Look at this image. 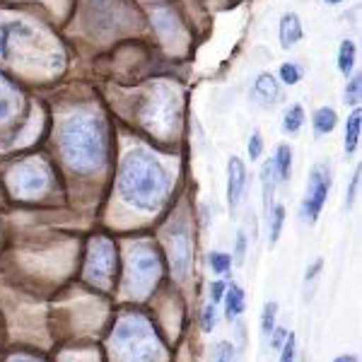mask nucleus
Instances as JSON below:
<instances>
[{"mask_svg": "<svg viewBox=\"0 0 362 362\" xmlns=\"http://www.w3.org/2000/svg\"><path fill=\"white\" fill-rule=\"evenodd\" d=\"M268 215H271V244H278L280 232H283V225H285V206L278 203V206H273V210Z\"/></svg>", "mask_w": 362, "mask_h": 362, "instance_id": "21", "label": "nucleus"}, {"mask_svg": "<svg viewBox=\"0 0 362 362\" xmlns=\"http://www.w3.org/2000/svg\"><path fill=\"white\" fill-rule=\"evenodd\" d=\"M32 37V27L27 22L20 20H10L0 25V56L8 58L10 54H15V49L20 44H25Z\"/></svg>", "mask_w": 362, "mask_h": 362, "instance_id": "9", "label": "nucleus"}, {"mask_svg": "<svg viewBox=\"0 0 362 362\" xmlns=\"http://www.w3.org/2000/svg\"><path fill=\"white\" fill-rule=\"evenodd\" d=\"M116 271V249L109 242H97L90 251V259H87V273L92 280L104 283L114 276Z\"/></svg>", "mask_w": 362, "mask_h": 362, "instance_id": "6", "label": "nucleus"}, {"mask_svg": "<svg viewBox=\"0 0 362 362\" xmlns=\"http://www.w3.org/2000/svg\"><path fill=\"white\" fill-rule=\"evenodd\" d=\"M360 90H362V80H360V73H358V75H353V78H350V83L346 87V104H350V107H358Z\"/></svg>", "mask_w": 362, "mask_h": 362, "instance_id": "25", "label": "nucleus"}, {"mask_svg": "<svg viewBox=\"0 0 362 362\" xmlns=\"http://www.w3.org/2000/svg\"><path fill=\"white\" fill-rule=\"evenodd\" d=\"M336 66L341 70L343 75H350L355 68V44L350 39H343L341 46H338V54H336Z\"/></svg>", "mask_w": 362, "mask_h": 362, "instance_id": "20", "label": "nucleus"}, {"mask_svg": "<svg viewBox=\"0 0 362 362\" xmlns=\"http://www.w3.org/2000/svg\"><path fill=\"white\" fill-rule=\"evenodd\" d=\"M210 268H213L218 276H225L232 268V256L223 254V251H213V254H210Z\"/></svg>", "mask_w": 362, "mask_h": 362, "instance_id": "23", "label": "nucleus"}, {"mask_svg": "<svg viewBox=\"0 0 362 362\" xmlns=\"http://www.w3.org/2000/svg\"><path fill=\"white\" fill-rule=\"evenodd\" d=\"M261 189H264V213L268 215L273 208V191H276V172H273V165L271 160L266 162L264 167H261Z\"/></svg>", "mask_w": 362, "mask_h": 362, "instance_id": "18", "label": "nucleus"}, {"mask_svg": "<svg viewBox=\"0 0 362 362\" xmlns=\"http://www.w3.org/2000/svg\"><path fill=\"white\" fill-rule=\"evenodd\" d=\"M225 317L227 319H237L239 314L244 312V302H247V295H244V290L239 288V285H232V288L225 290Z\"/></svg>", "mask_w": 362, "mask_h": 362, "instance_id": "16", "label": "nucleus"}, {"mask_svg": "<svg viewBox=\"0 0 362 362\" xmlns=\"http://www.w3.org/2000/svg\"><path fill=\"white\" fill-rule=\"evenodd\" d=\"M261 153H264V138L256 131V133H251V138H249V157L251 160H259Z\"/></svg>", "mask_w": 362, "mask_h": 362, "instance_id": "26", "label": "nucleus"}, {"mask_svg": "<svg viewBox=\"0 0 362 362\" xmlns=\"http://www.w3.org/2000/svg\"><path fill=\"white\" fill-rule=\"evenodd\" d=\"M307 121V114H305V107L302 104H293V107L285 112L283 116V128L285 133H290V136H295V133L302 131V126H305Z\"/></svg>", "mask_w": 362, "mask_h": 362, "instance_id": "19", "label": "nucleus"}, {"mask_svg": "<svg viewBox=\"0 0 362 362\" xmlns=\"http://www.w3.org/2000/svg\"><path fill=\"white\" fill-rule=\"evenodd\" d=\"M251 97L259 107H276L278 99H280V85L276 80V75L271 73H259L254 80V87H251Z\"/></svg>", "mask_w": 362, "mask_h": 362, "instance_id": "11", "label": "nucleus"}, {"mask_svg": "<svg viewBox=\"0 0 362 362\" xmlns=\"http://www.w3.org/2000/svg\"><path fill=\"white\" fill-rule=\"evenodd\" d=\"M271 336H273L271 338V341H273L271 346L276 348V350H280V348H283V343H285V338H288V331H285V329H273Z\"/></svg>", "mask_w": 362, "mask_h": 362, "instance_id": "33", "label": "nucleus"}, {"mask_svg": "<svg viewBox=\"0 0 362 362\" xmlns=\"http://www.w3.org/2000/svg\"><path fill=\"white\" fill-rule=\"evenodd\" d=\"M237 264H244V256H247V235L239 232L237 235Z\"/></svg>", "mask_w": 362, "mask_h": 362, "instance_id": "32", "label": "nucleus"}, {"mask_svg": "<svg viewBox=\"0 0 362 362\" xmlns=\"http://www.w3.org/2000/svg\"><path fill=\"white\" fill-rule=\"evenodd\" d=\"M244 186H247V167L239 157H230V165H227V203H230L232 213L242 203Z\"/></svg>", "mask_w": 362, "mask_h": 362, "instance_id": "10", "label": "nucleus"}, {"mask_svg": "<svg viewBox=\"0 0 362 362\" xmlns=\"http://www.w3.org/2000/svg\"><path fill=\"white\" fill-rule=\"evenodd\" d=\"M13 362H39V360H29V358H17V360H13Z\"/></svg>", "mask_w": 362, "mask_h": 362, "instance_id": "35", "label": "nucleus"}, {"mask_svg": "<svg viewBox=\"0 0 362 362\" xmlns=\"http://www.w3.org/2000/svg\"><path fill=\"white\" fill-rule=\"evenodd\" d=\"M225 290H227L225 280H215V283L210 285V300H213V305H220V302H223Z\"/></svg>", "mask_w": 362, "mask_h": 362, "instance_id": "30", "label": "nucleus"}, {"mask_svg": "<svg viewBox=\"0 0 362 362\" xmlns=\"http://www.w3.org/2000/svg\"><path fill=\"white\" fill-rule=\"evenodd\" d=\"M169 177L153 155L133 150L119 169V194L128 206L138 210H157L165 203Z\"/></svg>", "mask_w": 362, "mask_h": 362, "instance_id": "2", "label": "nucleus"}, {"mask_svg": "<svg viewBox=\"0 0 362 362\" xmlns=\"http://www.w3.org/2000/svg\"><path fill=\"white\" fill-rule=\"evenodd\" d=\"M326 5H338V3H343V0H324Z\"/></svg>", "mask_w": 362, "mask_h": 362, "instance_id": "36", "label": "nucleus"}, {"mask_svg": "<svg viewBox=\"0 0 362 362\" xmlns=\"http://www.w3.org/2000/svg\"><path fill=\"white\" fill-rule=\"evenodd\" d=\"M15 189L20 191L22 196H34L42 194L49 184V174L46 169L39 165V162H29V165H22L15 174Z\"/></svg>", "mask_w": 362, "mask_h": 362, "instance_id": "7", "label": "nucleus"}, {"mask_svg": "<svg viewBox=\"0 0 362 362\" xmlns=\"http://www.w3.org/2000/svg\"><path fill=\"white\" fill-rule=\"evenodd\" d=\"M167 254H169V261H172V268L179 278H186L189 273V266H191V247H189V235L186 230H174L169 232L167 237Z\"/></svg>", "mask_w": 362, "mask_h": 362, "instance_id": "8", "label": "nucleus"}, {"mask_svg": "<svg viewBox=\"0 0 362 362\" xmlns=\"http://www.w3.org/2000/svg\"><path fill=\"white\" fill-rule=\"evenodd\" d=\"M114 350L124 362H160L165 353L153 326L140 317H128L116 326Z\"/></svg>", "mask_w": 362, "mask_h": 362, "instance_id": "3", "label": "nucleus"}, {"mask_svg": "<svg viewBox=\"0 0 362 362\" xmlns=\"http://www.w3.org/2000/svg\"><path fill=\"white\" fill-rule=\"evenodd\" d=\"M278 75H280V80H283L285 85H297L302 80V68L300 66H295V63H283L278 70Z\"/></svg>", "mask_w": 362, "mask_h": 362, "instance_id": "24", "label": "nucleus"}, {"mask_svg": "<svg viewBox=\"0 0 362 362\" xmlns=\"http://www.w3.org/2000/svg\"><path fill=\"white\" fill-rule=\"evenodd\" d=\"M22 107H25V97H22V92L17 90L8 78L0 75V124L20 114Z\"/></svg>", "mask_w": 362, "mask_h": 362, "instance_id": "12", "label": "nucleus"}, {"mask_svg": "<svg viewBox=\"0 0 362 362\" xmlns=\"http://www.w3.org/2000/svg\"><path fill=\"white\" fill-rule=\"evenodd\" d=\"M276 317H278V305L276 302H266L264 312H261V331L266 336H271V331L276 329Z\"/></svg>", "mask_w": 362, "mask_h": 362, "instance_id": "22", "label": "nucleus"}, {"mask_svg": "<svg viewBox=\"0 0 362 362\" xmlns=\"http://www.w3.org/2000/svg\"><path fill=\"white\" fill-rule=\"evenodd\" d=\"M334 362H360V360L355 358V355H338Z\"/></svg>", "mask_w": 362, "mask_h": 362, "instance_id": "34", "label": "nucleus"}, {"mask_svg": "<svg viewBox=\"0 0 362 362\" xmlns=\"http://www.w3.org/2000/svg\"><path fill=\"white\" fill-rule=\"evenodd\" d=\"M295 336L288 334V338H285L283 348H280V362H295Z\"/></svg>", "mask_w": 362, "mask_h": 362, "instance_id": "27", "label": "nucleus"}, {"mask_svg": "<svg viewBox=\"0 0 362 362\" xmlns=\"http://www.w3.org/2000/svg\"><path fill=\"white\" fill-rule=\"evenodd\" d=\"M329 189H331V172L326 169L324 165H317L309 174V181H307V191H305V198H302V206H300V213L307 223H317L321 210L326 206V198H329Z\"/></svg>", "mask_w": 362, "mask_h": 362, "instance_id": "5", "label": "nucleus"}, {"mask_svg": "<svg viewBox=\"0 0 362 362\" xmlns=\"http://www.w3.org/2000/svg\"><path fill=\"white\" fill-rule=\"evenodd\" d=\"M302 37H305V29H302L300 15L285 13L283 17H280V22H278V42H280L283 49H293L295 44L302 42Z\"/></svg>", "mask_w": 362, "mask_h": 362, "instance_id": "13", "label": "nucleus"}, {"mask_svg": "<svg viewBox=\"0 0 362 362\" xmlns=\"http://www.w3.org/2000/svg\"><path fill=\"white\" fill-rule=\"evenodd\" d=\"M336 124H338V114H336V109H331V107H319L317 112H314V116H312L314 138H324V136H329V133L336 128Z\"/></svg>", "mask_w": 362, "mask_h": 362, "instance_id": "15", "label": "nucleus"}, {"mask_svg": "<svg viewBox=\"0 0 362 362\" xmlns=\"http://www.w3.org/2000/svg\"><path fill=\"white\" fill-rule=\"evenodd\" d=\"M201 326H203V331H206V334H210V331L215 329V305H208L206 309H203Z\"/></svg>", "mask_w": 362, "mask_h": 362, "instance_id": "29", "label": "nucleus"}, {"mask_svg": "<svg viewBox=\"0 0 362 362\" xmlns=\"http://www.w3.org/2000/svg\"><path fill=\"white\" fill-rule=\"evenodd\" d=\"M273 172H276L278 181H288L290 174H293V148L288 143H280L276 148V155L271 160Z\"/></svg>", "mask_w": 362, "mask_h": 362, "instance_id": "14", "label": "nucleus"}, {"mask_svg": "<svg viewBox=\"0 0 362 362\" xmlns=\"http://www.w3.org/2000/svg\"><path fill=\"white\" fill-rule=\"evenodd\" d=\"M160 273H162V261L155 249L140 247L131 254V261H128V278H131L133 290L148 293V290L157 283Z\"/></svg>", "mask_w": 362, "mask_h": 362, "instance_id": "4", "label": "nucleus"}, {"mask_svg": "<svg viewBox=\"0 0 362 362\" xmlns=\"http://www.w3.org/2000/svg\"><path fill=\"white\" fill-rule=\"evenodd\" d=\"M360 128H362V112L360 107L353 109L348 116V124H346V153L353 155L358 150V143H360Z\"/></svg>", "mask_w": 362, "mask_h": 362, "instance_id": "17", "label": "nucleus"}, {"mask_svg": "<svg viewBox=\"0 0 362 362\" xmlns=\"http://www.w3.org/2000/svg\"><path fill=\"white\" fill-rule=\"evenodd\" d=\"M61 155L75 172H97L107 160V128L92 112H75L66 119L58 136Z\"/></svg>", "mask_w": 362, "mask_h": 362, "instance_id": "1", "label": "nucleus"}, {"mask_svg": "<svg viewBox=\"0 0 362 362\" xmlns=\"http://www.w3.org/2000/svg\"><path fill=\"white\" fill-rule=\"evenodd\" d=\"M358 186H360V169L353 174V179H350V186H348V201H346V206H348V208L353 206L355 194H358Z\"/></svg>", "mask_w": 362, "mask_h": 362, "instance_id": "31", "label": "nucleus"}, {"mask_svg": "<svg viewBox=\"0 0 362 362\" xmlns=\"http://www.w3.org/2000/svg\"><path fill=\"white\" fill-rule=\"evenodd\" d=\"M215 362H235V350L230 343H218L215 346Z\"/></svg>", "mask_w": 362, "mask_h": 362, "instance_id": "28", "label": "nucleus"}]
</instances>
